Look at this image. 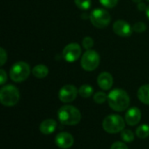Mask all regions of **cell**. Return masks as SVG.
<instances>
[{
  "instance_id": "1",
  "label": "cell",
  "mask_w": 149,
  "mask_h": 149,
  "mask_svg": "<svg viewBox=\"0 0 149 149\" xmlns=\"http://www.w3.org/2000/svg\"><path fill=\"white\" fill-rule=\"evenodd\" d=\"M109 107L116 112L126 111L130 105V98L127 93L122 89L111 91L107 97Z\"/></svg>"
},
{
  "instance_id": "2",
  "label": "cell",
  "mask_w": 149,
  "mask_h": 149,
  "mask_svg": "<svg viewBox=\"0 0 149 149\" xmlns=\"http://www.w3.org/2000/svg\"><path fill=\"white\" fill-rule=\"evenodd\" d=\"M58 120L66 126H74L80 122L81 113L78 108L73 106L66 105L61 107L58 111Z\"/></svg>"
},
{
  "instance_id": "3",
  "label": "cell",
  "mask_w": 149,
  "mask_h": 149,
  "mask_svg": "<svg viewBox=\"0 0 149 149\" xmlns=\"http://www.w3.org/2000/svg\"><path fill=\"white\" fill-rule=\"evenodd\" d=\"M20 98L18 89L13 85H7L0 91V101L5 107L15 106Z\"/></svg>"
},
{
  "instance_id": "4",
  "label": "cell",
  "mask_w": 149,
  "mask_h": 149,
  "mask_svg": "<svg viewBox=\"0 0 149 149\" xmlns=\"http://www.w3.org/2000/svg\"><path fill=\"white\" fill-rule=\"evenodd\" d=\"M102 127L108 134H117L125 129V120L120 115L110 114L104 119Z\"/></svg>"
},
{
  "instance_id": "5",
  "label": "cell",
  "mask_w": 149,
  "mask_h": 149,
  "mask_svg": "<svg viewBox=\"0 0 149 149\" xmlns=\"http://www.w3.org/2000/svg\"><path fill=\"white\" fill-rule=\"evenodd\" d=\"M31 69L27 63L18 61L15 63L10 70V77L14 82L19 83L24 81L30 75Z\"/></svg>"
},
{
  "instance_id": "6",
  "label": "cell",
  "mask_w": 149,
  "mask_h": 149,
  "mask_svg": "<svg viewBox=\"0 0 149 149\" xmlns=\"http://www.w3.org/2000/svg\"><path fill=\"white\" fill-rule=\"evenodd\" d=\"M90 19L95 27L105 28L110 24L111 16L109 12L104 9H95L90 14Z\"/></svg>"
},
{
  "instance_id": "7",
  "label": "cell",
  "mask_w": 149,
  "mask_h": 149,
  "mask_svg": "<svg viewBox=\"0 0 149 149\" xmlns=\"http://www.w3.org/2000/svg\"><path fill=\"white\" fill-rule=\"evenodd\" d=\"M100 65V55L93 50H87L82 56L81 66L87 72L94 71Z\"/></svg>"
},
{
  "instance_id": "8",
  "label": "cell",
  "mask_w": 149,
  "mask_h": 149,
  "mask_svg": "<svg viewBox=\"0 0 149 149\" xmlns=\"http://www.w3.org/2000/svg\"><path fill=\"white\" fill-rule=\"evenodd\" d=\"M81 55V48L79 45L76 43H72L67 45L63 50V58L67 62H74L78 60Z\"/></svg>"
},
{
  "instance_id": "9",
  "label": "cell",
  "mask_w": 149,
  "mask_h": 149,
  "mask_svg": "<svg viewBox=\"0 0 149 149\" xmlns=\"http://www.w3.org/2000/svg\"><path fill=\"white\" fill-rule=\"evenodd\" d=\"M78 93L79 90H77V88L74 86L65 85L60 89L58 93V98L60 101L64 103H70L77 98Z\"/></svg>"
},
{
  "instance_id": "10",
  "label": "cell",
  "mask_w": 149,
  "mask_h": 149,
  "mask_svg": "<svg viewBox=\"0 0 149 149\" xmlns=\"http://www.w3.org/2000/svg\"><path fill=\"white\" fill-rule=\"evenodd\" d=\"M55 143L60 148L68 149L73 145L74 139L71 134L66 132H62L57 134L55 138Z\"/></svg>"
},
{
  "instance_id": "11",
  "label": "cell",
  "mask_w": 149,
  "mask_h": 149,
  "mask_svg": "<svg viewBox=\"0 0 149 149\" xmlns=\"http://www.w3.org/2000/svg\"><path fill=\"white\" fill-rule=\"evenodd\" d=\"M113 31L120 37H129L132 33V27L125 20H117L113 25Z\"/></svg>"
},
{
  "instance_id": "12",
  "label": "cell",
  "mask_w": 149,
  "mask_h": 149,
  "mask_svg": "<svg viewBox=\"0 0 149 149\" xmlns=\"http://www.w3.org/2000/svg\"><path fill=\"white\" fill-rule=\"evenodd\" d=\"M141 112L138 107H133L127 111L125 115V120L127 125L135 126L141 121Z\"/></svg>"
},
{
  "instance_id": "13",
  "label": "cell",
  "mask_w": 149,
  "mask_h": 149,
  "mask_svg": "<svg viewBox=\"0 0 149 149\" xmlns=\"http://www.w3.org/2000/svg\"><path fill=\"white\" fill-rule=\"evenodd\" d=\"M97 82H98L99 86L102 90L107 91V90H109L113 86V76L109 72H104L99 75V77L97 79Z\"/></svg>"
},
{
  "instance_id": "14",
  "label": "cell",
  "mask_w": 149,
  "mask_h": 149,
  "mask_svg": "<svg viewBox=\"0 0 149 149\" xmlns=\"http://www.w3.org/2000/svg\"><path fill=\"white\" fill-rule=\"evenodd\" d=\"M57 127V122L52 119H47L44 120L39 126V131L45 135L52 134Z\"/></svg>"
},
{
  "instance_id": "15",
  "label": "cell",
  "mask_w": 149,
  "mask_h": 149,
  "mask_svg": "<svg viewBox=\"0 0 149 149\" xmlns=\"http://www.w3.org/2000/svg\"><path fill=\"white\" fill-rule=\"evenodd\" d=\"M31 72H32V74L36 78H38V79H44V78H45L48 75L49 69L45 65H38L33 67V69L31 70Z\"/></svg>"
},
{
  "instance_id": "16",
  "label": "cell",
  "mask_w": 149,
  "mask_h": 149,
  "mask_svg": "<svg viewBox=\"0 0 149 149\" xmlns=\"http://www.w3.org/2000/svg\"><path fill=\"white\" fill-rule=\"evenodd\" d=\"M138 99L146 105H149V84L141 86L137 93Z\"/></svg>"
},
{
  "instance_id": "17",
  "label": "cell",
  "mask_w": 149,
  "mask_h": 149,
  "mask_svg": "<svg viewBox=\"0 0 149 149\" xmlns=\"http://www.w3.org/2000/svg\"><path fill=\"white\" fill-rule=\"evenodd\" d=\"M93 93V86L89 85H83L79 89V94L82 98H89Z\"/></svg>"
},
{
  "instance_id": "18",
  "label": "cell",
  "mask_w": 149,
  "mask_h": 149,
  "mask_svg": "<svg viewBox=\"0 0 149 149\" xmlns=\"http://www.w3.org/2000/svg\"><path fill=\"white\" fill-rule=\"evenodd\" d=\"M136 135L141 139H145L149 136L148 125H141L136 129Z\"/></svg>"
},
{
  "instance_id": "19",
  "label": "cell",
  "mask_w": 149,
  "mask_h": 149,
  "mask_svg": "<svg viewBox=\"0 0 149 149\" xmlns=\"http://www.w3.org/2000/svg\"><path fill=\"white\" fill-rule=\"evenodd\" d=\"M121 139L124 141V142H132L134 140V134L133 131L129 129H123L121 131Z\"/></svg>"
},
{
  "instance_id": "20",
  "label": "cell",
  "mask_w": 149,
  "mask_h": 149,
  "mask_svg": "<svg viewBox=\"0 0 149 149\" xmlns=\"http://www.w3.org/2000/svg\"><path fill=\"white\" fill-rule=\"evenodd\" d=\"M108 95H107L105 93L103 92H97L94 95H93V100L95 103L97 104H103L107 101Z\"/></svg>"
},
{
  "instance_id": "21",
  "label": "cell",
  "mask_w": 149,
  "mask_h": 149,
  "mask_svg": "<svg viewBox=\"0 0 149 149\" xmlns=\"http://www.w3.org/2000/svg\"><path fill=\"white\" fill-rule=\"evenodd\" d=\"M75 4L81 10H88L92 4L91 0H74Z\"/></svg>"
},
{
  "instance_id": "22",
  "label": "cell",
  "mask_w": 149,
  "mask_h": 149,
  "mask_svg": "<svg viewBox=\"0 0 149 149\" xmlns=\"http://www.w3.org/2000/svg\"><path fill=\"white\" fill-rule=\"evenodd\" d=\"M146 29H147V25L143 22H137L133 26V30L135 32H138V33H141V32L145 31Z\"/></svg>"
},
{
  "instance_id": "23",
  "label": "cell",
  "mask_w": 149,
  "mask_h": 149,
  "mask_svg": "<svg viewBox=\"0 0 149 149\" xmlns=\"http://www.w3.org/2000/svg\"><path fill=\"white\" fill-rule=\"evenodd\" d=\"M82 45L85 49L91 50V48L93 46V39L90 37H86V38H84V39L82 41Z\"/></svg>"
},
{
  "instance_id": "24",
  "label": "cell",
  "mask_w": 149,
  "mask_h": 149,
  "mask_svg": "<svg viewBox=\"0 0 149 149\" xmlns=\"http://www.w3.org/2000/svg\"><path fill=\"white\" fill-rule=\"evenodd\" d=\"M119 0H100V3L107 8H113L118 3Z\"/></svg>"
},
{
  "instance_id": "25",
  "label": "cell",
  "mask_w": 149,
  "mask_h": 149,
  "mask_svg": "<svg viewBox=\"0 0 149 149\" xmlns=\"http://www.w3.org/2000/svg\"><path fill=\"white\" fill-rule=\"evenodd\" d=\"M110 149H128V147L124 142L117 141V142H114L112 145V147H111Z\"/></svg>"
},
{
  "instance_id": "26",
  "label": "cell",
  "mask_w": 149,
  "mask_h": 149,
  "mask_svg": "<svg viewBox=\"0 0 149 149\" xmlns=\"http://www.w3.org/2000/svg\"><path fill=\"white\" fill-rule=\"evenodd\" d=\"M0 59H1L0 65H3L4 63H5V61L7 60V53H6V52L4 51L3 48H1L0 49Z\"/></svg>"
},
{
  "instance_id": "27",
  "label": "cell",
  "mask_w": 149,
  "mask_h": 149,
  "mask_svg": "<svg viewBox=\"0 0 149 149\" xmlns=\"http://www.w3.org/2000/svg\"><path fill=\"white\" fill-rule=\"evenodd\" d=\"M7 80V74L3 69L0 70V85H3Z\"/></svg>"
},
{
  "instance_id": "28",
  "label": "cell",
  "mask_w": 149,
  "mask_h": 149,
  "mask_svg": "<svg viewBox=\"0 0 149 149\" xmlns=\"http://www.w3.org/2000/svg\"><path fill=\"white\" fill-rule=\"evenodd\" d=\"M138 6H139V10H147V7L145 6V4H144L143 3H140Z\"/></svg>"
},
{
  "instance_id": "29",
  "label": "cell",
  "mask_w": 149,
  "mask_h": 149,
  "mask_svg": "<svg viewBox=\"0 0 149 149\" xmlns=\"http://www.w3.org/2000/svg\"><path fill=\"white\" fill-rule=\"evenodd\" d=\"M146 15H147L148 18L149 19V6H148V7H147V10H146Z\"/></svg>"
},
{
  "instance_id": "30",
  "label": "cell",
  "mask_w": 149,
  "mask_h": 149,
  "mask_svg": "<svg viewBox=\"0 0 149 149\" xmlns=\"http://www.w3.org/2000/svg\"><path fill=\"white\" fill-rule=\"evenodd\" d=\"M134 2H138V3L140 2V3H141V0H134Z\"/></svg>"
},
{
  "instance_id": "31",
  "label": "cell",
  "mask_w": 149,
  "mask_h": 149,
  "mask_svg": "<svg viewBox=\"0 0 149 149\" xmlns=\"http://www.w3.org/2000/svg\"><path fill=\"white\" fill-rule=\"evenodd\" d=\"M148 1H149V0H148Z\"/></svg>"
}]
</instances>
